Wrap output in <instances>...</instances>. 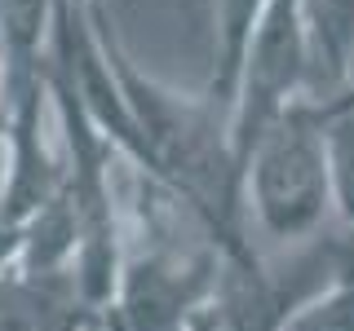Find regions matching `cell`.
<instances>
[{
  "instance_id": "3",
  "label": "cell",
  "mask_w": 354,
  "mask_h": 331,
  "mask_svg": "<svg viewBox=\"0 0 354 331\" xmlns=\"http://www.w3.org/2000/svg\"><path fill=\"white\" fill-rule=\"evenodd\" d=\"M97 314L88 309L75 274H0V331H93Z\"/></svg>"
},
{
  "instance_id": "9",
  "label": "cell",
  "mask_w": 354,
  "mask_h": 331,
  "mask_svg": "<svg viewBox=\"0 0 354 331\" xmlns=\"http://www.w3.org/2000/svg\"><path fill=\"white\" fill-rule=\"evenodd\" d=\"M75 5H97V0H75Z\"/></svg>"
},
{
  "instance_id": "8",
  "label": "cell",
  "mask_w": 354,
  "mask_h": 331,
  "mask_svg": "<svg viewBox=\"0 0 354 331\" xmlns=\"http://www.w3.org/2000/svg\"><path fill=\"white\" fill-rule=\"evenodd\" d=\"M5 62L9 53H5V31H0V93H5ZM0 115H5V106H0Z\"/></svg>"
},
{
  "instance_id": "4",
  "label": "cell",
  "mask_w": 354,
  "mask_h": 331,
  "mask_svg": "<svg viewBox=\"0 0 354 331\" xmlns=\"http://www.w3.org/2000/svg\"><path fill=\"white\" fill-rule=\"evenodd\" d=\"M208 9H213V75H208L204 93L230 115L243 58H248V44L257 36L270 0H208Z\"/></svg>"
},
{
  "instance_id": "7",
  "label": "cell",
  "mask_w": 354,
  "mask_h": 331,
  "mask_svg": "<svg viewBox=\"0 0 354 331\" xmlns=\"http://www.w3.org/2000/svg\"><path fill=\"white\" fill-rule=\"evenodd\" d=\"M283 331H354V257L324 292L292 309Z\"/></svg>"
},
{
  "instance_id": "6",
  "label": "cell",
  "mask_w": 354,
  "mask_h": 331,
  "mask_svg": "<svg viewBox=\"0 0 354 331\" xmlns=\"http://www.w3.org/2000/svg\"><path fill=\"white\" fill-rule=\"evenodd\" d=\"M328 159H332V208L354 234V84L328 97Z\"/></svg>"
},
{
  "instance_id": "1",
  "label": "cell",
  "mask_w": 354,
  "mask_h": 331,
  "mask_svg": "<svg viewBox=\"0 0 354 331\" xmlns=\"http://www.w3.org/2000/svg\"><path fill=\"white\" fill-rule=\"evenodd\" d=\"M243 208L279 243H310L332 212L328 97L288 106L243 154Z\"/></svg>"
},
{
  "instance_id": "5",
  "label": "cell",
  "mask_w": 354,
  "mask_h": 331,
  "mask_svg": "<svg viewBox=\"0 0 354 331\" xmlns=\"http://www.w3.org/2000/svg\"><path fill=\"white\" fill-rule=\"evenodd\" d=\"M310 36L315 66L341 93L354 71V0H310Z\"/></svg>"
},
{
  "instance_id": "2",
  "label": "cell",
  "mask_w": 354,
  "mask_h": 331,
  "mask_svg": "<svg viewBox=\"0 0 354 331\" xmlns=\"http://www.w3.org/2000/svg\"><path fill=\"white\" fill-rule=\"evenodd\" d=\"M315 75V36H310V0H270L257 36L248 44V58L239 71V93L230 110V141L239 154L252 150L288 106L306 97V84Z\"/></svg>"
}]
</instances>
